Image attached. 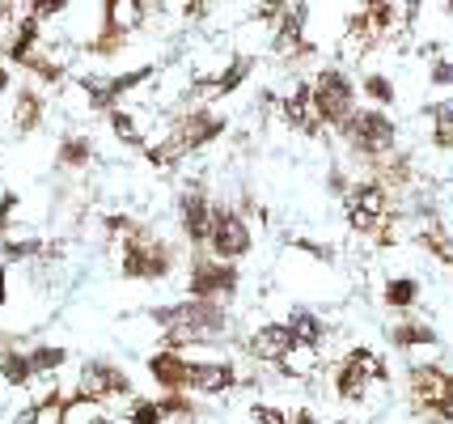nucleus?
Returning a JSON list of instances; mask_svg holds the SVG:
<instances>
[{
  "label": "nucleus",
  "instance_id": "f257e3e1",
  "mask_svg": "<svg viewBox=\"0 0 453 424\" xmlns=\"http://www.w3.org/2000/svg\"><path fill=\"white\" fill-rule=\"evenodd\" d=\"M149 323L157 327V348H208L229 335L234 314L220 302H196V297H178L170 305H153Z\"/></svg>",
  "mask_w": 453,
  "mask_h": 424
},
{
  "label": "nucleus",
  "instance_id": "f03ea898",
  "mask_svg": "<svg viewBox=\"0 0 453 424\" xmlns=\"http://www.w3.org/2000/svg\"><path fill=\"white\" fill-rule=\"evenodd\" d=\"M115 246H119V276L132 284H165L178 272V263H182V251L170 238H161L149 221H136L132 234H123Z\"/></svg>",
  "mask_w": 453,
  "mask_h": 424
},
{
  "label": "nucleus",
  "instance_id": "7ed1b4c3",
  "mask_svg": "<svg viewBox=\"0 0 453 424\" xmlns=\"http://www.w3.org/2000/svg\"><path fill=\"white\" fill-rule=\"evenodd\" d=\"M225 127L229 119L212 111L208 102H199V106H187L182 115H174L170 123V132H165V141L161 144H149L144 153H149V162L157 166V170H174L182 158H191L199 149H208V144H217L225 136Z\"/></svg>",
  "mask_w": 453,
  "mask_h": 424
},
{
  "label": "nucleus",
  "instance_id": "20e7f679",
  "mask_svg": "<svg viewBox=\"0 0 453 424\" xmlns=\"http://www.w3.org/2000/svg\"><path fill=\"white\" fill-rule=\"evenodd\" d=\"M310 106H314L318 127L339 136V127L360 111V85L352 81L348 68L326 64V68H318L314 77H310Z\"/></svg>",
  "mask_w": 453,
  "mask_h": 424
},
{
  "label": "nucleus",
  "instance_id": "39448f33",
  "mask_svg": "<svg viewBox=\"0 0 453 424\" xmlns=\"http://www.w3.org/2000/svg\"><path fill=\"white\" fill-rule=\"evenodd\" d=\"M339 141H343V149H348L360 166H373L398 149V123L390 119V111L360 106L352 119L339 127Z\"/></svg>",
  "mask_w": 453,
  "mask_h": 424
},
{
  "label": "nucleus",
  "instance_id": "423d86ee",
  "mask_svg": "<svg viewBox=\"0 0 453 424\" xmlns=\"http://www.w3.org/2000/svg\"><path fill=\"white\" fill-rule=\"evenodd\" d=\"M132 374L123 369L119 361L111 357H89V361H81V374H77V386H73V395H68V412L73 407H102V404H115V399H132Z\"/></svg>",
  "mask_w": 453,
  "mask_h": 424
},
{
  "label": "nucleus",
  "instance_id": "0eeeda50",
  "mask_svg": "<svg viewBox=\"0 0 453 424\" xmlns=\"http://www.w3.org/2000/svg\"><path fill=\"white\" fill-rule=\"evenodd\" d=\"M369 386H390V365L381 352L356 343L352 352H343L331 369V390H335L339 404H365Z\"/></svg>",
  "mask_w": 453,
  "mask_h": 424
},
{
  "label": "nucleus",
  "instance_id": "6e6552de",
  "mask_svg": "<svg viewBox=\"0 0 453 424\" xmlns=\"http://www.w3.org/2000/svg\"><path fill=\"white\" fill-rule=\"evenodd\" d=\"M182 289L196 302L229 305L242 293V272H237V263H225L217 255H208V251H191L187 255V284Z\"/></svg>",
  "mask_w": 453,
  "mask_h": 424
},
{
  "label": "nucleus",
  "instance_id": "1a4fd4ad",
  "mask_svg": "<svg viewBox=\"0 0 453 424\" xmlns=\"http://www.w3.org/2000/svg\"><path fill=\"white\" fill-rule=\"evenodd\" d=\"M208 255H217L225 263H242L250 259L255 251V229L246 221V212L234 208V204H212V225H208Z\"/></svg>",
  "mask_w": 453,
  "mask_h": 424
},
{
  "label": "nucleus",
  "instance_id": "9d476101",
  "mask_svg": "<svg viewBox=\"0 0 453 424\" xmlns=\"http://www.w3.org/2000/svg\"><path fill=\"white\" fill-rule=\"evenodd\" d=\"M390 196H395V191H386L377 179H356L352 191H348V200H343L348 229H352V234H365V238H373L377 229L395 217Z\"/></svg>",
  "mask_w": 453,
  "mask_h": 424
},
{
  "label": "nucleus",
  "instance_id": "9b49d317",
  "mask_svg": "<svg viewBox=\"0 0 453 424\" xmlns=\"http://www.w3.org/2000/svg\"><path fill=\"white\" fill-rule=\"evenodd\" d=\"M212 191H208V182L203 179H191L182 191H178V229H182V238L191 251H203L208 246V225H212Z\"/></svg>",
  "mask_w": 453,
  "mask_h": 424
},
{
  "label": "nucleus",
  "instance_id": "f8f14e48",
  "mask_svg": "<svg viewBox=\"0 0 453 424\" xmlns=\"http://www.w3.org/2000/svg\"><path fill=\"white\" fill-rule=\"evenodd\" d=\"M242 386V374H237L234 361H199V357H187V374H182V390L196 395V399H220Z\"/></svg>",
  "mask_w": 453,
  "mask_h": 424
},
{
  "label": "nucleus",
  "instance_id": "ddd939ff",
  "mask_svg": "<svg viewBox=\"0 0 453 424\" xmlns=\"http://www.w3.org/2000/svg\"><path fill=\"white\" fill-rule=\"evenodd\" d=\"M157 77V68L153 64H144V68H132V73H119V77H81V89H85V98L94 111L102 115H111L119 102L127 98L132 89H140L144 81H153Z\"/></svg>",
  "mask_w": 453,
  "mask_h": 424
},
{
  "label": "nucleus",
  "instance_id": "4468645a",
  "mask_svg": "<svg viewBox=\"0 0 453 424\" xmlns=\"http://www.w3.org/2000/svg\"><path fill=\"white\" fill-rule=\"evenodd\" d=\"M296 348H301V343H296L288 323H263L246 335V357L258 365H276V369L288 365V357H293Z\"/></svg>",
  "mask_w": 453,
  "mask_h": 424
},
{
  "label": "nucleus",
  "instance_id": "2eb2a0df",
  "mask_svg": "<svg viewBox=\"0 0 453 424\" xmlns=\"http://www.w3.org/2000/svg\"><path fill=\"white\" fill-rule=\"evenodd\" d=\"M386 340L395 352H415V348H436L441 335H436L433 323H424L419 314H395V323L386 327Z\"/></svg>",
  "mask_w": 453,
  "mask_h": 424
},
{
  "label": "nucleus",
  "instance_id": "dca6fc26",
  "mask_svg": "<svg viewBox=\"0 0 453 424\" xmlns=\"http://www.w3.org/2000/svg\"><path fill=\"white\" fill-rule=\"evenodd\" d=\"M149 378L157 382L161 395H170V390H182V374H187V352H174V348H153L149 352Z\"/></svg>",
  "mask_w": 453,
  "mask_h": 424
},
{
  "label": "nucleus",
  "instance_id": "f3484780",
  "mask_svg": "<svg viewBox=\"0 0 453 424\" xmlns=\"http://www.w3.org/2000/svg\"><path fill=\"white\" fill-rule=\"evenodd\" d=\"M250 73H255V56H234V60L220 68V77H212V81H199L196 89H203V94H208V102H220V98L237 94L242 85L250 81Z\"/></svg>",
  "mask_w": 453,
  "mask_h": 424
},
{
  "label": "nucleus",
  "instance_id": "a211bd4d",
  "mask_svg": "<svg viewBox=\"0 0 453 424\" xmlns=\"http://www.w3.org/2000/svg\"><path fill=\"white\" fill-rule=\"evenodd\" d=\"M280 115H284V123L288 127H296V132H305V136H318L322 127H318L314 119V106H310V81H296L288 94H284V102H280Z\"/></svg>",
  "mask_w": 453,
  "mask_h": 424
},
{
  "label": "nucleus",
  "instance_id": "6ab92c4d",
  "mask_svg": "<svg viewBox=\"0 0 453 424\" xmlns=\"http://www.w3.org/2000/svg\"><path fill=\"white\" fill-rule=\"evenodd\" d=\"M39 42H42V21L35 18V13H26V18L13 26V35H9V42H4V56L13 64H21L26 68V60L39 51Z\"/></svg>",
  "mask_w": 453,
  "mask_h": 424
},
{
  "label": "nucleus",
  "instance_id": "aec40b11",
  "mask_svg": "<svg viewBox=\"0 0 453 424\" xmlns=\"http://www.w3.org/2000/svg\"><path fill=\"white\" fill-rule=\"evenodd\" d=\"M47 119V102H42L39 89H18V102H13V132L18 136H35Z\"/></svg>",
  "mask_w": 453,
  "mask_h": 424
},
{
  "label": "nucleus",
  "instance_id": "412c9836",
  "mask_svg": "<svg viewBox=\"0 0 453 424\" xmlns=\"http://www.w3.org/2000/svg\"><path fill=\"white\" fill-rule=\"evenodd\" d=\"M424 297V284L415 281V276H390V281L381 284V305L386 310H395V314H411L415 305Z\"/></svg>",
  "mask_w": 453,
  "mask_h": 424
},
{
  "label": "nucleus",
  "instance_id": "4be33fe9",
  "mask_svg": "<svg viewBox=\"0 0 453 424\" xmlns=\"http://www.w3.org/2000/svg\"><path fill=\"white\" fill-rule=\"evenodd\" d=\"M39 378L35 365H30V352L26 348H13V343H0V382L4 386H30Z\"/></svg>",
  "mask_w": 453,
  "mask_h": 424
},
{
  "label": "nucleus",
  "instance_id": "5701e85b",
  "mask_svg": "<svg viewBox=\"0 0 453 424\" xmlns=\"http://www.w3.org/2000/svg\"><path fill=\"white\" fill-rule=\"evenodd\" d=\"M284 323L293 327V335H296V343L305 348V352H322V343H326V323L318 319L314 310H305V305H296L293 314L284 319Z\"/></svg>",
  "mask_w": 453,
  "mask_h": 424
},
{
  "label": "nucleus",
  "instance_id": "b1692460",
  "mask_svg": "<svg viewBox=\"0 0 453 424\" xmlns=\"http://www.w3.org/2000/svg\"><path fill=\"white\" fill-rule=\"evenodd\" d=\"M89 162H94V141H89V136H81V132L59 136V144H56V166H59V170H73V174H81Z\"/></svg>",
  "mask_w": 453,
  "mask_h": 424
},
{
  "label": "nucleus",
  "instance_id": "393cba45",
  "mask_svg": "<svg viewBox=\"0 0 453 424\" xmlns=\"http://www.w3.org/2000/svg\"><path fill=\"white\" fill-rule=\"evenodd\" d=\"M415 246L419 251H428L436 263H445V267H453V238H449V229L441 221H428L419 234H415Z\"/></svg>",
  "mask_w": 453,
  "mask_h": 424
},
{
  "label": "nucleus",
  "instance_id": "a878e982",
  "mask_svg": "<svg viewBox=\"0 0 453 424\" xmlns=\"http://www.w3.org/2000/svg\"><path fill=\"white\" fill-rule=\"evenodd\" d=\"M360 18L369 21L373 39H386L398 26V4L395 0H360Z\"/></svg>",
  "mask_w": 453,
  "mask_h": 424
},
{
  "label": "nucleus",
  "instance_id": "bb28decb",
  "mask_svg": "<svg viewBox=\"0 0 453 424\" xmlns=\"http://www.w3.org/2000/svg\"><path fill=\"white\" fill-rule=\"evenodd\" d=\"M356 85H360V98L369 102V106H377V111H390V106L398 102V89L386 73H365Z\"/></svg>",
  "mask_w": 453,
  "mask_h": 424
},
{
  "label": "nucleus",
  "instance_id": "cd10ccee",
  "mask_svg": "<svg viewBox=\"0 0 453 424\" xmlns=\"http://www.w3.org/2000/svg\"><path fill=\"white\" fill-rule=\"evenodd\" d=\"M161 404V416L174 424H196L199 420V399L187 395V390H170V395H157Z\"/></svg>",
  "mask_w": 453,
  "mask_h": 424
},
{
  "label": "nucleus",
  "instance_id": "c85d7f7f",
  "mask_svg": "<svg viewBox=\"0 0 453 424\" xmlns=\"http://www.w3.org/2000/svg\"><path fill=\"white\" fill-rule=\"evenodd\" d=\"M424 115L433 119V144L453 153V98H441L433 106H424Z\"/></svg>",
  "mask_w": 453,
  "mask_h": 424
},
{
  "label": "nucleus",
  "instance_id": "c756f323",
  "mask_svg": "<svg viewBox=\"0 0 453 424\" xmlns=\"http://www.w3.org/2000/svg\"><path fill=\"white\" fill-rule=\"evenodd\" d=\"M106 123H111V132L119 136V144H127V149H149L144 144V132H140L136 115L127 111V106H115L111 115H106Z\"/></svg>",
  "mask_w": 453,
  "mask_h": 424
},
{
  "label": "nucleus",
  "instance_id": "7c9ffc66",
  "mask_svg": "<svg viewBox=\"0 0 453 424\" xmlns=\"http://www.w3.org/2000/svg\"><path fill=\"white\" fill-rule=\"evenodd\" d=\"M30 352V365H35V374H56L68 365V348H59V343H35V348H26Z\"/></svg>",
  "mask_w": 453,
  "mask_h": 424
},
{
  "label": "nucleus",
  "instance_id": "2f4dec72",
  "mask_svg": "<svg viewBox=\"0 0 453 424\" xmlns=\"http://www.w3.org/2000/svg\"><path fill=\"white\" fill-rule=\"evenodd\" d=\"M127 424H170L165 416H161V404L157 399H149V395H132L127 399V416H123Z\"/></svg>",
  "mask_w": 453,
  "mask_h": 424
},
{
  "label": "nucleus",
  "instance_id": "473e14b6",
  "mask_svg": "<svg viewBox=\"0 0 453 424\" xmlns=\"http://www.w3.org/2000/svg\"><path fill=\"white\" fill-rule=\"evenodd\" d=\"M26 68H30L39 81H47V85H59V81H64V64L51 60V56H39V51L26 60Z\"/></svg>",
  "mask_w": 453,
  "mask_h": 424
},
{
  "label": "nucleus",
  "instance_id": "72a5a7b5",
  "mask_svg": "<svg viewBox=\"0 0 453 424\" xmlns=\"http://www.w3.org/2000/svg\"><path fill=\"white\" fill-rule=\"evenodd\" d=\"M293 246L301 251V255H310V259H318V263H335V251H331L326 243H314V238H296Z\"/></svg>",
  "mask_w": 453,
  "mask_h": 424
},
{
  "label": "nucleus",
  "instance_id": "f704fd0d",
  "mask_svg": "<svg viewBox=\"0 0 453 424\" xmlns=\"http://www.w3.org/2000/svg\"><path fill=\"white\" fill-rule=\"evenodd\" d=\"M132 225H136V217H123V212H106V217H102L106 238H123V234H132Z\"/></svg>",
  "mask_w": 453,
  "mask_h": 424
},
{
  "label": "nucleus",
  "instance_id": "c9c22d12",
  "mask_svg": "<svg viewBox=\"0 0 453 424\" xmlns=\"http://www.w3.org/2000/svg\"><path fill=\"white\" fill-rule=\"evenodd\" d=\"M68 9V0H30V13L39 21H51V18H59Z\"/></svg>",
  "mask_w": 453,
  "mask_h": 424
},
{
  "label": "nucleus",
  "instance_id": "e433bc0d",
  "mask_svg": "<svg viewBox=\"0 0 453 424\" xmlns=\"http://www.w3.org/2000/svg\"><path fill=\"white\" fill-rule=\"evenodd\" d=\"M250 416H255L258 424H293V416H288V412H280V407H267V404H255V407H250Z\"/></svg>",
  "mask_w": 453,
  "mask_h": 424
},
{
  "label": "nucleus",
  "instance_id": "4c0bfd02",
  "mask_svg": "<svg viewBox=\"0 0 453 424\" xmlns=\"http://www.w3.org/2000/svg\"><path fill=\"white\" fill-rule=\"evenodd\" d=\"M352 182H356V179H348V174H343L339 166H331V174H326V191H331V196H339V200H348Z\"/></svg>",
  "mask_w": 453,
  "mask_h": 424
},
{
  "label": "nucleus",
  "instance_id": "58836bf2",
  "mask_svg": "<svg viewBox=\"0 0 453 424\" xmlns=\"http://www.w3.org/2000/svg\"><path fill=\"white\" fill-rule=\"evenodd\" d=\"M428 81L441 85V89H453V60H433V68H428Z\"/></svg>",
  "mask_w": 453,
  "mask_h": 424
},
{
  "label": "nucleus",
  "instance_id": "ea45409f",
  "mask_svg": "<svg viewBox=\"0 0 453 424\" xmlns=\"http://www.w3.org/2000/svg\"><path fill=\"white\" fill-rule=\"evenodd\" d=\"M42 420H51V416H47V412H42V404L35 399V404H26L21 412H13V420H9V424H42Z\"/></svg>",
  "mask_w": 453,
  "mask_h": 424
},
{
  "label": "nucleus",
  "instance_id": "a19ab883",
  "mask_svg": "<svg viewBox=\"0 0 453 424\" xmlns=\"http://www.w3.org/2000/svg\"><path fill=\"white\" fill-rule=\"evenodd\" d=\"M13 212H18V196H13V191H4V196H0V234L9 229Z\"/></svg>",
  "mask_w": 453,
  "mask_h": 424
},
{
  "label": "nucleus",
  "instance_id": "79ce46f5",
  "mask_svg": "<svg viewBox=\"0 0 453 424\" xmlns=\"http://www.w3.org/2000/svg\"><path fill=\"white\" fill-rule=\"evenodd\" d=\"M81 424H127V420H115V416H106L102 407H94V412H89V416H85Z\"/></svg>",
  "mask_w": 453,
  "mask_h": 424
},
{
  "label": "nucleus",
  "instance_id": "37998d69",
  "mask_svg": "<svg viewBox=\"0 0 453 424\" xmlns=\"http://www.w3.org/2000/svg\"><path fill=\"white\" fill-rule=\"evenodd\" d=\"M4 305H9V272L0 267V310H4Z\"/></svg>",
  "mask_w": 453,
  "mask_h": 424
},
{
  "label": "nucleus",
  "instance_id": "c03bdc74",
  "mask_svg": "<svg viewBox=\"0 0 453 424\" xmlns=\"http://www.w3.org/2000/svg\"><path fill=\"white\" fill-rule=\"evenodd\" d=\"M64 404H68V399H64ZM47 424H73V412H68V407H59V412Z\"/></svg>",
  "mask_w": 453,
  "mask_h": 424
},
{
  "label": "nucleus",
  "instance_id": "a18cd8bd",
  "mask_svg": "<svg viewBox=\"0 0 453 424\" xmlns=\"http://www.w3.org/2000/svg\"><path fill=\"white\" fill-rule=\"evenodd\" d=\"M9 85H13V77H9V68H4V64H0V98H4V94H9Z\"/></svg>",
  "mask_w": 453,
  "mask_h": 424
}]
</instances>
